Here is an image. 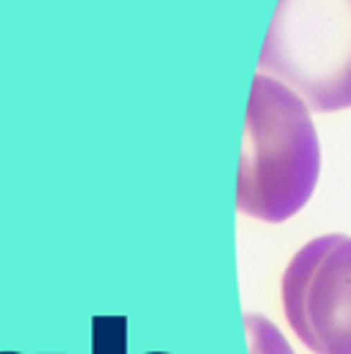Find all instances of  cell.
<instances>
[{
  "instance_id": "obj_1",
  "label": "cell",
  "mask_w": 351,
  "mask_h": 354,
  "mask_svg": "<svg viewBox=\"0 0 351 354\" xmlns=\"http://www.w3.org/2000/svg\"><path fill=\"white\" fill-rule=\"evenodd\" d=\"M321 143L311 110L283 82L255 74L237 169V212L270 225L303 209L319 184Z\"/></svg>"
},
{
  "instance_id": "obj_3",
  "label": "cell",
  "mask_w": 351,
  "mask_h": 354,
  "mask_svg": "<svg viewBox=\"0 0 351 354\" xmlns=\"http://www.w3.org/2000/svg\"><path fill=\"white\" fill-rule=\"evenodd\" d=\"M283 311L313 354H351V237L323 234L287 263Z\"/></svg>"
},
{
  "instance_id": "obj_2",
  "label": "cell",
  "mask_w": 351,
  "mask_h": 354,
  "mask_svg": "<svg viewBox=\"0 0 351 354\" xmlns=\"http://www.w3.org/2000/svg\"><path fill=\"white\" fill-rule=\"evenodd\" d=\"M257 69L293 89L308 110H349L351 0H278Z\"/></svg>"
},
{
  "instance_id": "obj_4",
  "label": "cell",
  "mask_w": 351,
  "mask_h": 354,
  "mask_svg": "<svg viewBox=\"0 0 351 354\" xmlns=\"http://www.w3.org/2000/svg\"><path fill=\"white\" fill-rule=\"evenodd\" d=\"M92 354H128V316L97 314L92 316ZM168 354V352H145Z\"/></svg>"
},
{
  "instance_id": "obj_6",
  "label": "cell",
  "mask_w": 351,
  "mask_h": 354,
  "mask_svg": "<svg viewBox=\"0 0 351 354\" xmlns=\"http://www.w3.org/2000/svg\"><path fill=\"white\" fill-rule=\"evenodd\" d=\"M0 354H23V352H0ZM44 354H64V352H44Z\"/></svg>"
},
{
  "instance_id": "obj_5",
  "label": "cell",
  "mask_w": 351,
  "mask_h": 354,
  "mask_svg": "<svg viewBox=\"0 0 351 354\" xmlns=\"http://www.w3.org/2000/svg\"><path fill=\"white\" fill-rule=\"evenodd\" d=\"M245 329L249 339V354H293L278 326L263 314H245Z\"/></svg>"
}]
</instances>
